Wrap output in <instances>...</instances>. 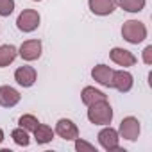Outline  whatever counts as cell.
Masks as SVG:
<instances>
[{"label":"cell","mask_w":152,"mask_h":152,"mask_svg":"<svg viewBox=\"0 0 152 152\" xmlns=\"http://www.w3.org/2000/svg\"><path fill=\"white\" fill-rule=\"evenodd\" d=\"M88 120L95 125H109L113 120V107L107 100H99L88 106Z\"/></svg>","instance_id":"1"},{"label":"cell","mask_w":152,"mask_h":152,"mask_svg":"<svg viewBox=\"0 0 152 152\" xmlns=\"http://www.w3.org/2000/svg\"><path fill=\"white\" fill-rule=\"evenodd\" d=\"M122 38L132 45H138L141 43L145 38H147V27L143 22L140 20H127L124 25H122Z\"/></svg>","instance_id":"2"},{"label":"cell","mask_w":152,"mask_h":152,"mask_svg":"<svg viewBox=\"0 0 152 152\" xmlns=\"http://www.w3.org/2000/svg\"><path fill=\"white\" fill-rule=\"evenodd\" d=\"M99 143L107 152H125L120 148V134L113 127H106L99 132Z\"/></svg>","instance_id":"3"},{"label":"cell","mask_w":152,"mask_h":152,"mask_svg":"<svg viewBox=\"0 0 152 152\" xmlns=\"http://www.w3.org/2000/svg\"><path fill=\"white\" fill-rule=\"evenodd\" d=\"M39 13L34 11V9H23L20 13V16L16 18V27L22 31V32H32L39 27Z\"/></svg>","instance_id":"4"},{"label":"cell","mask_w":152,"mask_h":152,"mask_svg":"<svg viewBox=\"0 0 152 152\" xmlns=\"http://www.w3.org/2000/svg\"><path fill=\"white\" fill-rule=\"evenodd\" d=\"M140 131H141V127H140L138 118H134V116H127V118L122 120L120 129H118V134H120V138H124V140L136 141L138 136H140Z\"/></svg>","instance_id":"5"},{"label":"cell","mask_w":152,"mask_h":152,"mask_svg":"<svg viewBox=\"0 0 152 152\" xmlns=\"http://www.w3.org/2000/svg\"><path fill=\"white\" fill-rule=\"evenodd\" d=\"M132 84H134V77L127 72V70H118V72H113V83H111V88L118 90L120 93H127L132 90Z\"/></svg>","instance_id":"6"},{"label":"cell","mask_w":152,"mask_h":152,"mask_svg":"<svg viewBox=\"0 0 152 152\" xmlns=\"http://www.w3.org/2000/svg\"><path fill=\"white\" fill-rule=\"evenodd\" d=\"M56 132H57L63 140H66V141H73V140L79 138V129H77V125H75L72 120H68V118H61V120L56 124Z\"/></svg>","instance_id":"7"},{"label":"cell","mask_w":152,"mask_h":152,"mask_svg":"<svg viewBox=\"0 0 152 152\" xmlns=\"http://www.w3.org/2000/svg\"><path fill=\"white\" fill-rule=\"evenodd\" d=\"M20 57L25 59V61H36L39 56H41V41L39 39H29V41H23L20 50H18Z\"/></svg>","instance_id":"8"},{"label":"cell","mask_w":152,"mask_h":152,"mask_svg":"<svg viewBox=\"0 0 152 152\" xmlns=\"http://www.w3.org/2000/svg\"><path fill=\"white\" fill-rule=\"evenodd\" d=\"M109 57L113 63H116L118 66H124V68H129V66H134L136 64V56L125 48H120V47H115L111 52H109Z\"/></svg>","instance_id":"9"},{"label":"cell","mask_w":152,"mask_h":152,"mask_svg":"<svg viewBox=\"0 0 152 152\" xmlns=\"http://www.w3.org/2000/svg\"><path fill=\"white\" fill-rule=\"evenodd\" d=\"M90 11L97 16H107L116 9V0H88Z\"/></svg>","instance_id":"10"},{"label":"cell","mask_w":152,"mask_h":152,"mask_svg":"<svg viewBox=\"0 0 152 152\" xmlns=\"http://www.w3.org/2000/svg\"><path fill=\"white\" fill-rule=\"evenodd\" d=\"M113 68L111 66H107V64H97L93 70H91V77L99 83V84H102V86H106V88H111V83H113Z\"/></svg>","instance_id":"11"},{"label":"cell","mask_w":152,"mask_h":152,"mask_svg":"<svg viewBox=\"0 0 152 152\" xmlns=\"http://www.w3.org/2000/svg\"><path fill=\"white\" fill-rule=\"evenodd\" d=\"M15 81L23 88H31L36 83V70L32 66H20L15 72Z\"/></svg>","instance_id":"12"},{"label":"cell","mask_w":152,"mask_h":152,"mask_svg":"<svg viewBox=\"0 0 152 152\" xmlns=\"http://www.w3.org/2000/svg\"><path fill=\"white\" fill-rule=\"evenodd\" d=\"M22 95L11 86H0V106L2 107H15L20 102Z\"/></svg>","instance_id":"13"},{"label":"cell","mask_w":152,"mask_h":152,"mask_svg":"<svg viewBox=\"0 0 152 152\" xmlns=\"http://www.w3.org/2000/svg\"><path fill=\"white\" fill-rule=\"evenodd\" d=\"M81 99H83V102H84L86 106H91V104H95V102H99V100H107L106 93L100 91V90H95L93 86H86V88L83 90V93H81Z\"/></svg>","instance_id":"14"},{"label":"cell","mask_w":152,"mask_h":152,"mask_svg":"<svg viewBox=\"0 0 152 152\" xmlns=\"http://www.w3.org/2000/svg\"><path fill=\"white\" fill-rule=\"evenodd\" d=\"M32 132H34V140H36V143H39V145L50 143V141L54 140V131H52L48 125H45V124H38V127H36Z\"/></svg>","instance_id":"15"},{"label":"cell","mask_w":152,"mask_h":152,"mask_svg":"<svg viewBox=\"0 0 152 152\" xmlns=\"http://www.w3.org/2000/svg\"><path fill=\"white\" fill-rule=\"evenodd\" d=\"M16 56H18L16 47H13V45H2V47H0V68L9 66L16 59Z\"/></svg>","instance_id":"16"},{"label":"cell","mask_w":152,"mask_h":152,"mask_svg":"<svg viewBox=\"0 0 152 152\" xmlns=\"http://www.w3.org/2000/svg\"><path fill=\"white\" fill-rule=\"evenodd\" d=\"M116 4H120V7L127 13H140L145 7V0H118Z\"/></svg>","instance_id":"17"},{"label":"cell","mask_w":152,"mask_h":152,"mask_svg":"<svg viewBox=\"0 0 152 152\" xmlns=\"http://www.w3.org/2000/svg\"><path fill=\"white\" fill-rule=\"evenodd\" d=\"M11 138H13V141H15L16 145H20V147H27V145L31 143V138H29V132H27L25 129H22V127H18V129H15V131L11 132Z\"/></svg>","instance_id":"18"},{"label":"cell","mask_w":152,"mask_h":152,"mask_svg":"<svg viewBox=\"0 0 152 152\" xmlns=\"http://www.w3.org/2000/svg\"><path fill=\"white\" fill-rule=\"evenodd\" d=\"M18 124H20V127L22 129H25L27 132H32L36 127H38V118L34 116V115H23V116H20V120H18Z\"/></svg>","instance_id":"19"},{"label":"cell","mask_w":152,"mask_h":152,"mask_svg":"<svg viewBox=\"0 0 152 152\" xmlns=\"http://www.w3.org/2000/svg\"><path fill=\"white\" fill-rule=\"evenodd\" d=\"M15 11V0H0V16H9Z\"/></svg>","instance_id":"20"},{"label":"cell","mask_w":152,"mask_h":152,"mask_svg":"<svg viewBox=\"0 0 152 152\" xmlns=\"http://www.w3.org/2000/svg\"><path fill=\"white\" fill-rule=\"evenodd\" d=\"M75 141V150H79V152H97V148H95V145H91V143H88V141H84V140H73Z\"/></svg>","instance_id":"21"},{"label":"cell","mask_w":152,"mask_h":152,"mask_svg":"<svg viewBox=\"0 0 152 152\" xmlns=\"http://www.w3.org/2000/svg\"><path fill=\"white\" fill-rule=\"evenodd\" d=\"M143 63L145 64H152V45L145 47V50H143Z\"/></svg>","instance_id":"22"},{"label":"cell","mask_w":152,"mask_h":152,"mask_svg":"<svg viewBox=\"0 0 152 152\" xmlns=\"http://www.w3.org/2000/svg\"><path fill=\"white\" fill-rule=\"evenodd\" d=\"M2 141H4V131L0 129V143H2Z\"/></svg>","instance_id":"23"},{"label":"cell","mask_w":152,"mask_h":152,"mask_svg":"<svg viewBox=\"0 0 152 152\" xmlns=\"http://www.w3.org/2000/svg\"><path fill=\"white\" fill-rule=\"evenodd\" d=\"M34 2H41V0H34Z\"/></svg>","instance_id":"24"}]
</instances>
